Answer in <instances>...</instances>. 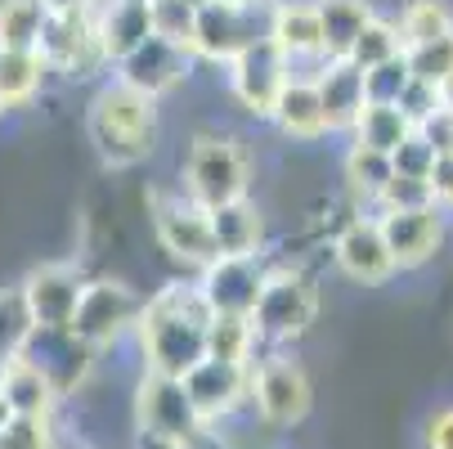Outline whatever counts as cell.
Listing matches in <instances>:
<instances>
[{
	"label": "cell",
	"mask_w": 453,
	"mask_h": 449,
	"mask_svg": "<svg viewBox=\"0 0 453 449\" xmlns=\"http://www.w3.org/2000/svg\"><path fill=\"white\" fill-rule=\"evenodd\" d=\"M207 324H211V306L198 292V279L188 283H166L144 301L140 314V355L149 373L184 377L193 364L207 360Z\"/></svg>",
	"instance_id": "cell-1"
},
{
	"label": "cell",
	"mask_w": 453,
	"mask_h": 449,
	"mask_svg": "<svg viewBox=\"0 0 453 449\" xmlns=\"http://www.w3.org/2000/svg\"><path fill=\"white\" fill-rule=\"evenodd\" d=\"M157 117H162V108L153 95L126 86L117 77L108 86H99L90 99V112H86V131H90L99 162L108 171L149 162L157 149Z\"/></svg>",
	"instance_id": "cell-2"
},
{
	"label": "cell",
	"mask_w": 453,
	"mask_h": 449,
	"mask_svg": "<svg viewBox=\"0 0 453 449\" xmlns=\"http://www.w3.org/2000/svg\"><path fill=\"white\" fill-rule=\"evenodd\" d=\"M180 189L198 207H225L234 198H247L251 189V162L242 144L225 131H198L180 162Z\"/></svg>",
	"instance_id": "cell-3"
},
{
	"label": "cell",
	"mask_w": 453,
	"mask_h": 449,
	"mask_svg": "<svg viewBox=\"0 0 453 449\" xmlns=\"http://www.w3.org/2000/svg\"><path fill=\"white\" fill-rule=\"evenodd\" d=\"M144 203H149L153 238L171 261H180L184 270L198 275L203 266H211L220 256L216 238H211V212L193 203L184 189H153Z\"/></svg>",
	"instance_id": "cell-4"
},
{
	"label": "cell",
	"mask_w": 453,
	"mask_h": 449,
	"mask_svg": "<svg viewBox=\"0 0 453 449\" xmlns=\"http://www.w3.org/2000/svg\"><path fill=\"white\" fill-rule=\"evenodd\" d=\"M135 427L144 449H188L207 431L203 414L193 409L184 391V377H166V373H144L135 391Z\"/></svg>",
	"instance_id": "cell-5"
},
{
	"label": "cell",
	"mask_w": 453,
	"mask_h": 449,
	"mask_svg": "<svg viewBox=\"0 0 453 449\" xmlns=\"http://www.w3.org/2000/svg\"><path fill=\"white\" fill-rule=\"evenodd\" d=\"M319 319V288L301 266H270V279L261 288V301L251 310V324L261 342H296Z\"/></svg>",
	"instance_id": "cell-6"
},
{
	"label": "cell",
	"mask_w": 453,
	"mask_h": 449,
	"mask_svg": "<svg viewBox=\"0 0 453 449\" xmlns=\"http://www.w3.org/2000/svg\"><path fill=\"white\" fill-rule=\"evenodd\" d=\"M36 50L50 63V73L68 77V81H86V77H99L104 68H112L104 54V41H99L95 10H54Z\"/></svg>",
	"instance_id": "cell-7"
},
{
	"label": "cell",
	"mask_w": 453,
	"mask_h": 449,
	"mask_svg": "<svg viewBox=\"0 0 453 449\" xmlns=\"http://www.w3.org/2000/svg\"><path fill=\"white\" fill-rule=\"evenodd\" d=\"M144 301L126 279H90L81 301H77V314H73V333L81 342H90L95 351H108L117 346L126 333L140 329V314H144Z\"/></svg>",
	"instance_id": "cell-8"
},
{
	"label": "cell",
	"mask_w": 453,
	"mask_h": 449,
	"mask_svg": "<svg viewBox=\"0 0 453 449\" xmlns=\"http://www.w3.org/2000/svg\"><path fill=\"white\" fill-rule=\"evenodd\" d=\"M225 68H229V95H234V104L247 117H256V121H270L283 86L296 73V63L270 36H261V41H251L238 58H229Z\"/></svg>",
	"instance_id": "cell-9"
},
{
	"label": "cell",
	"mask_w": 453,
	"mask_h": 449,
	"mask_svg": "<svg viewBox=\"0 0 453 449\" xmlns=\"http://www.w3.org/2000/svg\"><path fill=\"white\" fill-rule=\"evenodd\" d=\"M310 377L292 355L274 351L265 360H251V409L265 427H296L310 414Z\"/></svg>",
	"instance_id": "cell-10"
},
{
	"label": "cell",
	"mask_w": 453,
	"mask_h": 449,
	"mask_svg": "<svg viewBox=\"0 0 453 449\" xmlns=\"http://www.w3.org/2000/svg\"><path fill=\"white\" fill-rule=\"evenodd\" d=\"M265 14H270V0L265 5H220V0H203L198 10V27H193V58L198 63H229L238 58L251 41L265 36Z\"/></svg>",
	"instance_id": "cell-11"
},
{
	"label": "cell",
	"mask_w": 453,
	"mask_h": 449,
	"mask_svg": "<svg viewBox=\"0 0 453 449\" xmlns=\"http://www.w3.org/2000/svg\"><path fill=\"white\" fill-rule=\"evenodd\" d=\"M86 283H90V275L77 261H41L36 270L23 275L19 292H23L27 310H32L36 329H68Z\"/></svg>",
	"instance_id": "cell-12"
},
{
	"label": "cell",
	"mask_w": 453,
	"mask_h": 449,
	"mask_svg": "<svg viewBox=\"0 0 453 449\" xmlns=\"http://www.w3.org/2000/svg\"><path fill=\"white\" fill-rule=\"evenodd\" d=\"M270 279L265 256H216L198 270V292L211 306V314H247L261 301V288Z\"/></svg>",
	"instance_id": "cell-13"
},
{
	"label": "cell",
	"mask_w": 453,
	"mask_h": 449,
	"mask_svg": "<svg viewBox=\"0 0 453 449\" xmlns=\"http://www.w3.org/2000/svg\"><path fill=\"white\" fill-rule=\"evenodd\" d=\"M95 355L99 351L90 342H81L73 329H32V337L23 346V360L45 373V382L58 391V400L77 396V387L95 368Z\"/></svg>",
	"instance_id": "cell-14"
},
{
	"label": "cell",
	"mask_w": 453,
	"mask_h": 449,
	"mask_svg": "<svg viewBox=\"0 0 453 449\" xmlns=\"http://www.w3.org/2000/svg\"><path fill=\"white\" fill-rule=\"evenodd\" d=\"M193 68H198V58H193L188 45H175V41L153 32L140 50H131L117 63L112 77L126 81V86H135V90H144V95H153V99H162V95L180 90Z\"/></svg>",
	"instance_id": "cell-15"
},
{
	"label": "cell",
	"mask_w": 453,
	"mask_h": 449,
	"mask_svg": "<svg viewBox=\"0 0 453 449\" xmlns=\"http://www.w3.org/2000/svg\"><path fill=\"white\" fill-rule=\"evenodd\" d=\"M333 261H337V270L346 279H355L364 288H377V283H386L400 270L391 247H386L377 212H359V216H350L342 225V234L333 238Z\"/></svg>",
	"instance_id": "cell-16"
},
{
	"label": "cell",
	"mask_w": 453,
	"mask_h": 449,
	"mask_svg": "<svg viewBox=\"0 0 453 449\" xmlns=\"http://www.w3.org/2000/svg\"><path fill=\"white\" fill-rule=\"evenodd\" d=\"M184 391L193 409L203 414V422L229 418L238 405H251V364H229V360H203L184 373Z\"/></svg>",
	"instance_id": "cell-17"
},
{
	"label": "cell",
	"mask_w": 453,
	"mask_h": 449,
	"mask_svg": "<svg viewBox=\"0 0 453 449\" xmlns=\"http://www.w3.org/2000/svg\"><path fill=\"white\" fill-rule=\"evenodd\" d=\"M386 247H391L400 270H418L444 247V212L431 207H409V212H377Z\"/></svg>",
	"instance_id": "cell-18"
},
{
	"label": "cell",
	"mask_w": 453,
	"mask_h": 449,
	"mask_svg": "<svg viewBox=\"0 0 453 449\" xmlns=\"http://www.w3.org/2000/svg\"><path fill=\"white\" fill-rule=\"evenodd\" d=\"M265 36H270L292 63H314V68H319V63L328 58L319 0H270Z\"/></svg>",
	"instance_id": "cell-19"
},
{
	"label": "cell",
	"mask_w": 453,
	"mask_h": 449,
	"mask_svg": "<svg viewBox=\"0 0 453 449\" xmlns=\"http://www.w3.org/2000/svg\"><path fill=\"white\" fill-rule=\"evenodd\" d=\"M314 86L323 99V117H328V135H350L359 112L368 108L364 68H355L350 58H323L314 68Z\"/></svg>",
	"instance_id": "cell-20"
},
{
	"label": "cell",
	"mask_w": 453,
	"mask_h": 449,
	"mask_svg": "<svg viewBox=\"0 0 453 449\" xmlns=\"http://www.w3.org/2000/svg\"><path fill=\"white\" fill-rule=\"evenodd\" d=\"M270 121H274V131L283 140H296V144H314V140L328 135V117H323V99H319L314 73H292V81L283 86Z\"/></svg>",
	"instance_id": "cell-21"
},
{
	"label": "cell",
	"mask_w": 453,
	"mask_h": 449,
	"mask_svg": "<svg viewBox=\"0 0 453 449\" xmlns=\"http://www.w3.org/2000/svg\"><path fill=\"white\" fill-rule=\"evenodd\" d=\"M95 19H99V41H104V54H108L112 68L153 36L149 0H99Z\"/></svg>",
	"instance_id": "cell-22"
},
{
	"label": "cell",
	"mask_w": 453,
	"mask_h": 449,
	"mask_svg": "<svg viewBox=\"0 0 453 449\" xmlns=\"http://www.w3.org/2000/svg\"><path fill=\"white\" fill-rule=\"evenodd\" d=\"M211 238L220 256H261L265 252V212L251 198L211 207Z\"/></svg>",
	"instance_id": "cell-23"
},
{
	"label": "cell",
	"mask_w": 453,
	"mask_h": 449,
	"mask_svg": "<svg viewBox=\"0 0 453 449\" xmlns=\"http://www.w3.org/2000/svg\"><path fill=\"white\" fill-rule=\"evenodd\" d=\"M0 396H5L10 414H23V418H50L54 405H58V391L45 382V373L36 364H27L23 355L0 368Z\"/></svg>",
	"instance_id": "cell-24"
},
{
	"label": "cell",
	"mask_w": 453,
	"mask_h": 449,
	"mask_svg": "<svg viewBox=\"0 0 453 449\" xmlns=\"http://www.w3.org/2000/svg\"><path fill=\"white\" fill-rule=\"evenodd\" d=\"M50 81L41 50H0V99L5 108H27Z\"/></svg>",
	"instance_id": "cell-25"
},
{
	"label": "cell",
	"mask_w": 453,
	"mask_h": 449,
	"mask_svg": "<svg viewBox=\"0 0 453 449\" xmlns=\"http://www.w3.org/2000/svg\"><path fill=\"white\" fill-rule=\"evenodd\" d=\"M395 175V162H391V153H381V149H368V144H355L350 140V149H346V158H342V180H346V189L350 194L372 212V203H377V194L386 189V180Z\"/></svg>",
	"instance_id": "cell-26"
},
{
	"label": "cell",
	"mask_w": 453,
	"mask_h": 449,
	"mask_svg": "<svg viewBox=\"0 0 453 449\" xmlns=\"http://www.w3.org/2000/svg\"><path fill=\"white\" fill-rule=\"evenodd\" d=\"M372 0H319V19H323V45L328 58H346L359 41V32L372 19Z\"/></svg>",
	"instance_id": "cell-27"
},
{
	"label": "cell",
	"mask_w": 453,
	"mask_h": 449,
	"mask_svg": "<svg viewBox=\"0 0 453 449\" xmlns=\"http://www.w3.org/2000/svg\"><path fill=\"white\" fill-rule=\"evenodd\" d=\"M413 131H418V126H413V117L400 104H368L359 112V121H355L350 140L355 144H368V149H381V153H395Z\"/></svg>",
	"instance_id": "cell-28"
},
{
	"label": "cell",
	"mask_w": 453,
	"mask_h": 449,
	"mask_svg": "<svg viewBox=\"0 0 453 449\" xmlns=\"http://www.w3.org/2000/svg\"><path fill=\"white\" fill-rule=\"evenodd\" d=\"M50 23L45 0H0V50H36Z\"/></svg>",
	"instance_id": "cell-29"
},
{
	"label": "cell",
	"mask_w": 453,
	"mask_h": 449,
	"mask_svg": "<svg viewBox=\"0 0 453 449\" xmlns=\"http://www.w3.org/2000/svg\"><path fill=\"white\" fill-rule=\"evenodd\" d=\"M256 324L247 314H211L207 324V355L229 360V364H251L256 360Z\"/></svg>",
	"instance_id": "cell-30"
},
{
	"label": "cell",
	"mask_w": 453,
	"mask_h": 449,
	"mask_svg": "<svg viewBox=\"0 0 453 449\" xmlns=\"http://www.w3.org/2000/svg\"><path fill=\"white\" fill-rule=\"evenodd\" d=\"M395 27L404 36V50L431 45V41L453 32V10H449V0H404Z\"/></svg>",
	"instance_id": "cell-31"
},
{
	"label": "cell",
	"mask_w": 453,
	"mask_h": 449,
	"mask_svg": "<svg viewBox=\"0 0 453 449\" xmlns=\"http://www.w3.org/2000/svg\"><path fill=\"white\" fill-rule=\"evenodd\" d=\"M32 329H36V324H32V310H27L19 283H14V288H0V368L23 355Z\"/></svg>",
	"instance_id": "cell-32"
},
{
	"label": "cell",
	"mask_w": 453,
	"mask_h": 449,
	"mask_svg": "<svg viewBox=\"0 0 453 449\" xmlns=\"http://www.w3.org/2000/svg\"><path fill=\"white\" fill-rule=\"evenodd\" d=\"M404 54V36H400V27H395V19H368V27L359 32V41H355V50L346 54L355 68H377V63H386V58H400Z\"/></svg>",
	"instance_id": "cell-33"
},
{
	"label": "cell",
	"mask_w": 453,
	"mask_h": 449,
	"mask_svg": "<svg viewBox=\"0 0 453 449\" xmlns=\"http://www.w3.org/2000/svg\"><path fill=\"white\" fill-rule=\"evenodd\" d=\"M198 10H203V0H149L153 32L166 36V41H175V45H188V41H193Z\"/></svg>",
	"instance_id": "cell-34"
},
{
	"label": "cell",
	"mask_w": 453,
	"mask_h": 449,
	"mask_svg": "<svg viewBox=\"0 0 453 449\" xmlns=\"http://www.w3.org/2000/svg\"><path fill=\"white\" fill-rule=\"evenodd\" d=\"M435 203V194H431V180H422V175H391L386 180V189L377 194V203H372V212H409V207H431Z\"/></svg>",
	"instance_id": "cell-35"
},
{
	"label": "cell",
	"mask_w": 453,
	"mask_h": 449,
	"mask_svg": "<svg viewBox=\"0 0 453 449\" xmlns=\"http://www.w3.org/2000/svg\"><path fill=\"white\" fill-rule=\"evenodd\" d=\"M413 81V73H409V58L400 54V58H386V63H377V68H368L364 73V90H368V104H400V95H404V86Z\"/></svg>",
	"instance_id": "cell-36"
},
{
	"label": "cell",
	"mask_w": 453,
	"mask_h": 449,
	"mask_svg": "<svg viewBox=\"0 0 453 449\" xmlns=\"http://www.w3.org/2000/svg\"><path fill=\"white\" fill-rule=\"evenodd\" d=\"M404 58H409V73H413L418 81L440 86V81L453 73V32L440 36V41H431V45H413V50H404Z\"/></svg>",
	"instance_id": "cell-37"
},
{
	"label": "cell",
	"mask_w": 453,
	"mask_h": 449,
	"mask_svg": "<svg viewBox=\"0 0 453 449\" xmlns=\"http://www.w3.org/2000/svg\"><path fill=\"white\" fill-rule=\"evenodd\" d=\"M0 449H54V422L14 414L5 427H0Z\"/></svg>",
	"instance_id": "cell-38"
},
{
	"label": "cell",
	"mask_w": 453,
	"mask_h": 449,
	"mask_svg": "<svg viewBox=\"0 0 453 449\" xmlns=\"http://www.w3.org/2000/svg\"><path fill=\"white\" fill-rule=\"evenodd\" d=\"M391 162H395V171H400V175H422V180H431L435 149H431V144H426V140L413 131V135H409V140H404V144L391 153Z\"/></svg>",
	"instance_id": "cell-39"
},
{
	"label": "cell",
	"mask_w": 453,
	"mask_h": 449,
	"mask_svg": "<svg viewBox=\"0 0 453 449\" xmlns=\"http://www.w3.org/2000/svg\"><path fill=\"white\" fill-rule=\"evenodd\" d=\"M418 135L435 149V158H449L453 153V108H435L426 121H418Z\"/></svg>",
	"instance_id": "cell-40"
},
{
	"label": "cell",
	"mask_w": 453,
	"mask_h": 449,
	"mask_svg": "<svg viewBox=\"0 0 453 449\" xmlns=\"http://www.w3.org/2000/svg\"><path fill=\"white\" fill-rule=\"evenodd\" d=\"M400 108H404V112L413 117V126H418V121H426V117L440 108V90H435L431 81H418V77H413V81L404 86V95H400Z\"/></svg>",
	"instance_id": "cell-41"
},
{
	"label": "cell",
	"mask_w": 453,
	"mask_h": 449,
	"mask_svg": "<svg viewBox=\"0 0 453 449\" xmlns=\"http://www.w3.org/2000/svg\"><path fill=\"white\" fill-rule=\"evenodd\" d=\"M431 194H435L440 212H453V153L435 158V166H431Z\"/></svg>",
	"instance_id": "cell-42"
},
{
	"label": "cell",
	"mask_w": 453,
	"mask_h": 449,
	"mask_svg": "<svg viewBox=\"0 0 453 449\" xmlns=\"http://www.w3.org/2000/svg\"><path fill=\"white\" fill-rule=\"evenodd\" d=\"M426 445H431V449H453V405L440 409V414L431 418V427H426Z\"/></svg>",
	"instance_id": "cell-43"
},
{
	"label": "cell",
	"mask_w": 453,
	"mask_h": 449,
	"mask_svg": "<svg viewBox=\"0 0 453 449\" xmlns=\"http://www.w3.org/2000/svg\"><path fill=\"white\" fill-rule=\"evenodd\" d=\"M50 5V14L54 10H99V0H45Z\"/></svg>",
	"instance_id": "cell-44"
},
{
	"label": "cell",
	"mask_w": 453,
	"mask_h": 449,
	"mask_svg": "<svg viewBox=\"0 0 453 449\" xmlns=\"http://www.w3.org/2000/svg\"><path fill=\"white\" fill-rule=\"evenodd\" d=\"M435 90H440V104H444V108H453V73H449V77H444Z\"/></svg>",
	"instance_id": "cell-45"
},
{
	"label": "cell",
	"mask_w": 453,
	"mask_h": 449,
	"mask_svg": "<svg viewBox=\"0 0 453 449\" xmlns=\"http://www.w3.org/2000/svg\"><path fill=\"white\" fill-rule=\"evenodd\" d=\"M10 418H14V414H10V405H5V396H0V427H5Z\"/></svg>",
	"instance_id": "cell-46"
},
{
	"label": "cell",
	"mask_w": 453,
	"mask_h": 449,
	"mask_svg": "<svg viewBox=\"0 0 453 449\" xmlns=\"http://www.w3.org/2000/svg\"><path fill=\"white\" fill-rule=\"evenodd\" d=\"M0 117H5V99H0Z\"/></svg>",
	"instance_id": "cell-47"
}]
</instances>
